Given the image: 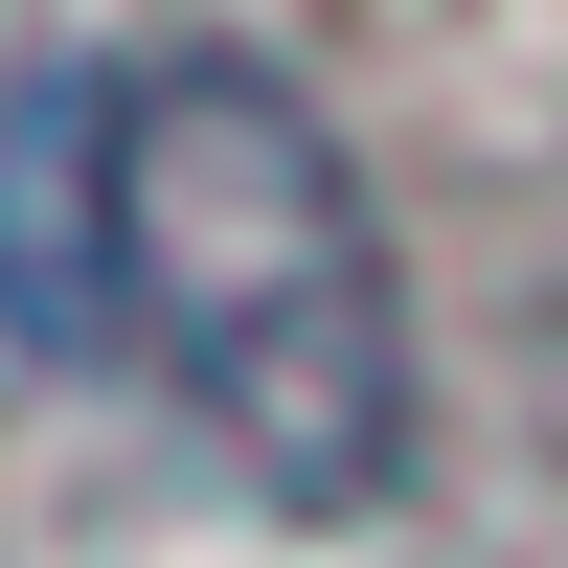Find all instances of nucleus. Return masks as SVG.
Segmentation results:
<instances>
[{"label": "nucleus", "mask_w": 568, "mask_h": 568, "mask_svg": "<svg viewBox=\"0 0 568 568\" xmlns=\"http://www.w3.org/2000/svg\"><path fill=\"white\" fill-rule=\"evenodd\" d=\"M114 342L273 500L409 478V273L296 69H251V45L114 69Z\"/></svg>", "instance_id": "nucleus-1"}, {"label": "nucleus", "mask_w": 568, "mask_h": 568, "mask_svg": "<svg viewBox=\"0 0 568 568\" xmlns=\"http://www.w3.org/2000/svg\"><path fill=\"white\" fill-rule=\"evenodd\" d=\"M114 342V69L0 91V364Z\"/></svg>", "instance_id": "nucleus-2"}]
</instances>
